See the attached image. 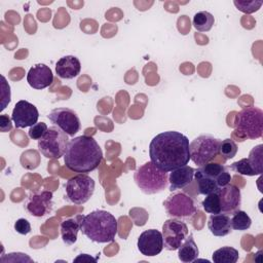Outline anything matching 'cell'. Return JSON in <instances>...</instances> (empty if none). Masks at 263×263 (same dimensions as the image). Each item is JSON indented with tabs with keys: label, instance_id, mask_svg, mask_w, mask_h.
Listing matches in <instances>:
<instances>
[{
	"label": "cell",
	"instance_id": "cell-1",
	"mask_svg": "<svg viewBox=\"0 0 263 263\" xmlns=\"http://www.w3.org/2000/svg\"><path fill=\"white\" fill-rule=\"evenodd\" d=\"M150 161L164 172H172L190 160L189 140L176 130H167L156 135L149 145Z\"/></svg>",
	"mask_w": 263,
	"mask_h": 263
},
{
	"label": "cell",
	"instance_id": "cell-2",
	"mask_svg": "<svg viewBox=\"0 0 263 263\" xmlns=\"http://www.w3.org/2000/svg\"><path fill=\"white\" fill-rule=\"evenodd\" d=\"M103 159V151L98 142L90 136H78L70 140L64 162L75 173L87 174L95 171Z\"/></svg>",
	"mask_w": 263,
	"mask_h": 263
},
{
	"label": "cell",
	"instance_id": "cell-3",
	"mask_svg": "<svg viewBox=\"0 0 263 263\" xmlns=\"http://www.w3.org/2000/svg\"><path fill=\"white\" fill-rule=\"evenodd\" d=\"M117 220L109 212L96 210L82 216L81 232L90 240L99 243L111 242L117 233Z\"/></svg>",
	"mask_w": 263,
	"mask_h": 263
},
{
	"label": "cell",
	"instance_id": "cell-4",
	"mask_svg": "<svg viewBox=\"0 0 263 263\" xmlns=\"http://www.w3.org/2000/svg\"><path fill=\"white\" fill-rule=\"evenodd\" d=\"M194 179L197 184L198 193L208 195L229 184L231 175L223 164L209 162L199 166V168L194 172Z\"/></svg>",
	"mask_w": 263,
	"mask_h": 263
},
{
	"label": "cell",
	"instance_id": "cell-5",
	"mask_svg": "<svg viewBox=\"0 0 263 263\" xmlns=\"http://www.w3.org/2000/svg\"><path fill=\"white\" fill-rule=\"evenodd\" d=\"M134 181L139 189L145 194H156L166 189L168 185V174L151 161L139 166L134 174Z\"/></svg>",
	"mask_w": 263,
	"mask_h": 263
},
{
	"label": "cell",
	"instance_id": "cell-6",
	"mask_svg": "<svg viewBox=\"0 0 263 263\" xmlns=\"http://www.w3.org/2000/svg\"><path fill=\"white\" fill-rule=\"evenodd\" d=\"M234 127L242 139L256 140L263 134V111L258 107L241 109L235 116Z\"/></svg>",
	"mask_w": 263,
	"mask_h": 263
},
{
	"label": "cell",
	"instance_id": "cell-7",
	"mask_svg": "<svg viewBox=\"0 0 263 263\" xmlns=\"http://www.w3.org/2000/svg\"><path fill=\"white\" fill-rule=\"evenodd\" d=\"M69 142L68 135L60 127L52 125L38 140V150L46 158L59 159L65 155Z\"/></svg>",
	"mask_w": 263,
	"mask_h": 263
},
{
	"label": "cell",
	"instance_id": "cell-8",
	"mask_svg": "<svg viewBox=\"0 0 263 263\" xmlns=\"http://www.w3.org/2000/svg\"><path fill=\"white\" fill-rule=\"evenodd\" d=\"M220 140L212 135H200L189 144L190 159L197 165L209 163L219 154Z\"/></svg>",
	"mask_w": 263,
	"mask_h": 263
},
{
	"label": "cell",
	"instance_id": "cell-9",
	"mask_svg": "<svg viewBox=\"0 0 263 263\" xmlns=\"http://www.w3.org/2000/svg\"><path fill=\"white\" fill-rule=\"evenodd\" d=\"M96 183L86 174H78L70 178L66 183V194L68 199L75 204L87 202L95 192Z\"/></svg>",
	"mask_w": 263,
	"mask_h": 263
},
{
	"label": "cell",
	"instance_id": "cell-10",
	"mask_svg": "<svg viewBox=\"0 0 263 263\" xmlns=\"http://www.w3.org/2000/svg\"><path fill=\"white\" fill-rule=\"evenodd\" d=\"M163 206L167 216L179 220H190L197 208L192 197L183 192H176L166 197Z\"/></svg>",
	"mask_w": 263,
	"mask_h": 263
},
{
	"label": "cell",
	"instance_id": "cell-11",
	"mask_svg": "<svg viewBox=\"0 0 263 263\" xmlns=\"http://www.w3.org/2000/svg\"><path fill=\"white\" fill-rule=\"evenodd\" d=\"M161 233L163 237V247L167 251H176L189 234V230L183 220L171 218L163 223Z\"/></svg>",
	"mask_w": 263,
	"mask_h": 263
},
{
	"label": "cell",
	"instance_id": "cell-12",
	"mask_svg": "<svg viewBox=\"0 0 263 263\" xmlns=\"http://www.w3.org/2000/svg\"><path fill=\"white\" fill-rule=\"evenodd\" d=\"M47 118L51 123L71 137H74L81 127L79 116L70 108H55L48 113Z\"/></svg>",
	"mask_w": 263,
	"mask_h": 263
},
{
	"label": "cell",
	"instance_id": "cell-13",
	"mask_svg": "<svg viewBox=\"0 0 263 263\" xmlns=\"http://www.w3.org/2000/svg\"><path fill=\"white\" fill-rule=\"evenodd\" d=\"M52 197V192L47 190L31 193L25 201V209L34 217L40 218L48 215L53 206Z\"/></svg>",
	"mask_w": 263,
	"mask_h": 263
},
{
	"label": "cell",
	"instance_id": "cell-14",
	"mask_svg": "<svg viewBox=\"0 0 263 263\" xmlns=\"http://www.w3.org/2000/svg\"><path fill=\"white\" fill-rule=\"evenodd\" d=\"M39 118V112L35 105L26 100L18 101L11 114V119L16 128L31 127L37 123Z\"/></svg>",
	"mask_w": 263,
	"mask_h": 263
},
{
	"label": "cell",
	"instance_id": "cell-15",
	"mask_svg": "<svg viewBox=\"0 0 263 263\" xmlns=\"http://www.w3.org/2000/svg\"><path fill=\"white\" fill-rule=\"evenodd\" d=\"M137 246L142 255L147 257L156 256L163 249L162 233L157 229L145 230L140 234Z\"/></svg>",
	"mask_w": 263,
	"mask_h": 263
},
{
	"label": "cell",
	"instance_id": "cell-16",
	"mask_svg": "<svg viewBox=\"0 0 263 263\" xmlns=\"http://www.w3.org/2000/svg\"><path fill=\"white\" fill-rule=\"evenodd\" d=\"M217 193L219 196L221 213L228 215L239 210L241 204V193L237 186L229 183L218 189Z\"/></svg>",
	"mask_w": 263,
	"mask_h": 263
},
{
	"label": "cell",
	"instance_id": "cell-17",
	"mask_svg": "<svg viewBox=\"0 0 263 263\" xmlns=\"http://www.w3.org/2000/svg\"><path fill=\"white\" fill-rule=\"evenodd\" d=\"M53 81L51 69L45 64H36L30 68L27 74V82L34 89H44Z\"/></svg>",
	"mask_w": 263,
	"mask_h": 263
},
{
	"label": "cell",
	"instance_id": "cell-18",
	"mask_svg": "<svg viewBox=\"0 0 263 263\" xmlns=\"http://www.w3.org/2000/svg\"><path fill=\"white\" fill-rule=\"evenodd\" d=\"M195 170L189 165H183L172 171L168 175L170 191H175L178 189H183L187 187L194 179Z\"/></svg>",
	"mask_w": 263,
	"mask_h": 263
},
{
	"label": "cell",
	"instance_id": "cell-19",
	"mask_svg": "<svg viewBox=\"0 0 263 263\" xmlns=\"http://www.w3.org/2000/svg\"><path fill=\"white\" fill-rule=\"evenodd\" d=\"M81 71V64L75 55H65L55 64V73L60 78L72 79Z\"/></svg>",
	"mask_w": 263,
	"mask_h": 263
},
{
	"label": "cell",
	"instance_id": "cell-20",
	"mask_svg": "<svg viewBox=\"0 0 263 263\" xmlns=\"http://www.w3.org/2000/svg\"><path fill=\"white\" fill-rule=\"evenodd\" d=\"M208 228L215 236H226L232 231L230 217L223 213L212 214L208 221Z\"/></svg>",
	"mask_w": 263,
	"mask_h": 263
},
{
	"label": "cell",
	"instance_id": "cell-21",
	"mask_svg": "<svg viewBox=\"0 0 263 263\" xmlns=\"http://www.w3.org/2000/svg\"><path fill=\"white\" fill-rule=\"evenodd\" d=\"M82 216L66 219L61 223V236L66 245H74L77 240V234L80 230V222Z\"/></svg>",
	"mask_w": 263,
	"mask_h": 263
},
{
	"label": "cell",
	"instance_id": "cell-22",
	"mask_svg": "<svg viewBox=\"0 0 263 263\" xmlns=\"http://www.w3.org/2000/svg\"><path fill=\"white\" fill-rule=\"evenodd\" d=\"M199 255L197 245L195 243L192 234L187 235L183 243L178 249V258L183 263L194 262Z\"/></svg>",
	"mask_w": 263,
	"mask_h": 263
},
{
	"label": "cell",
	"instance_id": "cell-23",
	"mask_svg": "<svg viewBox=\"0 0 263 263\" xmlns=\"http://www.w3.org/2000/svg\"><path fill=\"white\" fill-rule=\"evenodd\" d=\"M238 251L228 246L216 250L212 255V259L215 263H235L238 260Z\"/></svg>",
	"mask_w": 263,
	"mask_h": 263
},
{
	"label": "cell",
	"instance_id": "cell-24",
	"mask_svg": "<svg viewBox=\"0 0 263 263\" xmlns=\"http://www.w3.org/2000/svg\"><path fill=\"white\" fill-rule=\"evenodd\" d=\"M215 23L214 15L209 11H199L194 14L192 24L198 32H209Z\"/></svg>",
	"mask_w": 263,
	"mask_h": 263
},
{
	"label": "cell",
	"instance_id": "cell-25",
	"mask_svg": "<svg viewBox=\"0 0 263 263\" xmlns=\"http://www.w3.org/2000/svg\"><path fill=\"white\" fill-rule=\"evenodd\" d=\"M231 228L238 231H245L249 229L252 225V219L250 216L245 212L240 210H236L230 219Z\"/></svg>",
	"mask_w": 263,
	"mask_h": 263
},
{
	"label": "cell",
	"instance_id": "cell-26",
	"mask_svg": "<svg viewBox=\"0 0 263 263\" xmlns=\"http://www.w3.org/2000/svg\"><path fill=\"white\" fill-rule=\"evenodd\" d=\"M248 159L256 174L261 175L263 172V145L259 144L255 146L250 151Z\"/></svg>",
	"mask_w": 263,
	"mask_h": 263
},
{
	"label": "cell",
	"instance_id": "cell-27",
	"mask_svg": "<svg viewBox=\"0 0 263 263\" xmlns=\"http://www.w3.org/2000/svg\"><path fill=\"white\" fill-rule=\"evenodd\" d=\"M201 205H202L203 210L209 214L221 213L220 201H219V196H218L217 191L205 195V198L202 200Z\"/></svg>",
	"mask_w": 263,
	"mask_h": 263
},
{
	"label": "cell",
	"instance_id": "cell-28",
	"mask_svg": "<svg viewBox=\"0 0 263 263\" xmlns=\"http://www.w3.org/2000/svg\"><path fill=\"white\" fill-rule=\"evenodd\" d=\"M237 153V145L232 139H225L220 142L219 154L222 155L224 159H231Z\"/></svg>",
	"mask_w": 263,
	"mask_h": 263
},
{
	"label": "cell",
	"instance_id": "cell-29",
	"mask_svg": "<svg viewBox=\"0 0 263 263\" xmlns=\"http://www.w3.org/2000/svg\"><path fill=\"white\" fill-rule=\"evenodd\" d=\"M230 168L242 176H256V172L252 167V165L249 162L248 158H241L240 160H237L230 164Z\"/></svg>",
	"mask_w": 263,
	"mask_h": 263
},
{
	"label": "cell",
	"instance_id": "cell-30",
	"mask_svg": "<svg viewBox=\"0 0 263 263\" xmlns=\"http://www.w3.org/2000/svg\"><path fill=\"white\" fill-rule=\"evenodd\" d=\"M233 4L235 5V7L243 12V13H247V14H250V13H253L255 11H258L260 9V7L262 6L263 4V1L259 0H249V1H237V0H234L233 1Z\"/></svg>",
	"mask_w": 263,
	"mask_h": 263
},
{
	"label": "cell",
	"instance_id": "cell-31",
	"mask_svg": "<svg viewBox=\"0 0 263 263\" xmlns=\"http://www.w3.org/2000/svg\"><path fill=\"white\" fill-rule=\"evenodd\" d=\"M47 125L45 122H37L32 125L28 132V135L33 140H39L47 130Z\"/></svg>",
	"mask_w": 263,
	"mask_h": 263
},
{
	"label": "cell",
	"instance_id": "cell-32",
	"mask_svg": "<svg viewBox=\"0 0 263 263\" xmlns=\"http://www.w3.org/2000/svg\"><path fill=\"white\" fill-rule=\"evenodd\" d=\"M2 79V91H1V98H2V104H1V108L0 110L2 111L3 109H5L6 105L10 102V86L7 83L5 77L2 75L1 76Z\"/></svg>",
	"mask_w": 263,
	"mask_h": 263
},
{
	"label": "cell",
	"instance_id": "cell-33",
	"mask_svg": "<svg viewBox=\"0 0 263 263\" xmlns=\"http://www.w3.org/2000/svg\"><path fill=\"white\" fill-rule=\"evenodd\" d=\"M14 230L22 235H26L31 231V224L27 219L20 218L14 223Z\"/></svg>",
	"mask_w": 263,
	"mask_h": 263
},
{
	"label": "cell",
	"instance_id": "cell-34",
	"mask_svg": "<svg viewBox=\"0 0 263 263\" xmlns=\"http://www.w3.org/2000/svg\"><path fill=\"white\" fill-rule=\"evenodd\" d=\"M12 119L8 117L7 114L0 115V130L6 133L12 128Z\"/></svg>",
	"mask_w": 263,
	"mask_h": 263
},
{
	"label": "cell",
	"instance_id": "cell-35",
	"mask_svg": "<svg viewBox=\"0 0 263 263\" xmlns=\"http://www.w3.org/2000/svg\"><path fill=\"white\" fill-rule=\"evenodd\" d=\"M80 260H86V261H96V259H93L92 257H89L87 254H81V255H79L78 257H76L75 259H74V261L75 262H77V261H80Z\"/></svg>",
	"mask_w": 263,
	"mask_h": 263
}]
</instances>
